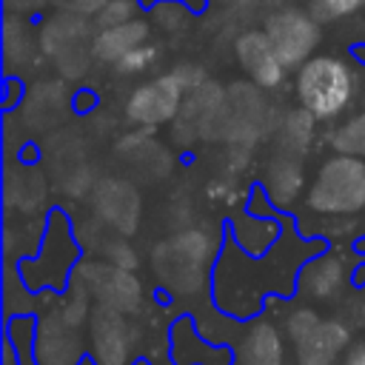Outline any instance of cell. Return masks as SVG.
Here are the masks:
<instances>
[{
    "mask_svg": "<svg viewBox=\"0 0 365 365\" xmlns=\"http://www.w3.org/2000/svg\"><path fill=\"white\" fill-rule=\"evenodd\" d=\"M94 359L97 365H125L128 362V334L125 322L114 308H100L94 314Z\"/></svg>",
    "mask_w": 365,
    "mask_h": 365,
    "instance_id": "cell-7",
    "label": "cell"
},
{
    "mask_svg": "<svg viewBox=\"0 0 365 365\" xmlns=\"http://www.w3.org/2000/svg\"><path fill=\"white\" fill-rule=\"evenodd\" d=\"M345 259L336 257V254H322L317 259H311L305 268H302V277H299V288L314 297V299H328L334 297L342 282H345Z\"/></svg>",
    "mask_w": 365,
    "mask_h": 365,
    "instance_id": "cell-9",
    "label": "cell"
},
{
    "mask_svg": "<svg viewBox=\"0 0 365 365\" xmlns=\"http://www.w3.org/2000/svg\"><path fill=\"white\" fill-rule=\"evenodd\" d=\"M262 31L268 34V40L285 68H297L305 60H311V51L319 40L317 20L299 9H279V11L268 14Z\"/></svg>",
    "mask_w": 365,
    "mask_h": 365,
    "instance_id": "cell-3",
    "label": "cell"
},
{
    "mask_svg": "<svg viewBox=\"0 0 365 365\" xmlns=\"http://www.w3.org/2000/svg\"><path fill=\"white\" fill-rule=\"evenodd\" d=\"M359 325H362V331H365V302H362V308H359Z\"/></svg>",
    "mask_w": 365,
    "mask_h": 365,
    "instance_id": "cell-19",
    "label": "cell"
},
{
    "mask_svg": "<svg viewBox=\"0 0 365 365\" xmlns=\"http://www.w3.org/2000/svg\"><path fill=\"white\" fill-rule=\"evenodd\" d=\"M134 3L131 0H108L100 14H97V26L100 29H108V26H120V23H128L134 20Z\"/></svg>",
    "mask_w": 365,
    "mask_h": 365,
    "instance_id": "cell-14",
    "label": "cell"
},
{
    "mask_svg": "<svg viewBox=\"0 0 365 365\" xmlns=\"http://www.w3.org/2000/svg\"><path fill=\"white\" fill-rule=\"evenodd\" d=\"M351 342V331L339 319H319L308 334L297 336L294 356L297 365H339V356L345 354Z\"/></svg>",
    "mask_w": 365,
    "mask_h": 365,
    "instance_id": "cell-5",
    "label": "cell"
},
{
    "mask_svg": "<svg viewBox=\"0 0 365 365\" xmlns=\"http://www.w3.org/2000/svg\"><path fill=\"white\" fill-rule=\"evenodd\" d=\"M322 317L314 311V308H297V311H291L288 314V319H285V331H288V339L294 342L297 336H302V334H308L317 322H319Z\"/></svg>",
    "mask_w": 365,
    "mask_h": 365,
    "instance_id": "cell-15",
    "label": "cell"
},
{
    "mask_svg": "<svg viewBox=\"0 0 365 365\" xmlns=\"http://www.w3.org/2000/svg\"><path fill=\"white\" fill-rule=\"evenodd\" d=\"M200 351H214L208 342H202V336L197 334V328L188 319H177L174 331H171V354L177 365H217L211 356H202Z\"/></svg>",
    "mask_w": 365,
    "mask_h": 365,
    "instance_id": "cell-12",
    "label": "cell"
},
{
    "mask_svg": "<svg viewBox=\"0 0 365 365\" xmlns=\"http://www.w3.org/2000/svg\"><path fill=\"white\" fill-rule=\"evenodd\" d=\"M319 14L322 17H348L359 9H365V0H319Z\"/></svg>",
    "mask_w": 365,
    "mask_h": 365,
    "instance_id": "cell-17",
    "label": "cell"
},
{
    "mask_svg": "<svg viewBox=\"0 0 365 365\" xmlns=\"http://www.w3.org/2000/svg\"><path fill=\"white\" fill-rule=\"evenodd\" d=\"M339 365H365V342L354 345V348L345 354V359H342Z\"/></svg>",
    "mask_w": 365,
    "mask_h": 365,
    "instance_id": "cell-18",
    "label": "cell"
},
{
    "mask_svg": "<svg viewBox=\"0 0 365 365\" xmlns=\"http://www.w3.org/2000/svg\"><path fill=\"white\" fill-rule=\"evenodd\" d=\"M237 365H282V339L277 328L254 322L237 348Z\"/></svg>",
    "mask_w": 365,
    "mask_h": 365,
    "instance_id": "cell-10",
    "label": "cell"
},
{
    "mask_svg": "<svg viewBox=\"0 0 365 365\" xmlns=\"http://www.w3.org/2000/svg\"><path fill=\"white\" fill-rule=\"evenodd\" d=\"M308 205L319 214H354L365 205V160L351 154L328 157L308 191Z\"/></svg>",
    "mask_w": 365,
    "mask_h": 365,
    "instance_id": "cell-2",
    "label": "cell"
},
{
    "mask_svg": "<svg viewBox=\"0 0 365 365\" xmlns=\"http://www.w3.org/2000/svg\"><path fill=\"white\" fill-rule=\"evenodd\" d=\"M83 354L80 336L66 325V322H54L48 319L46 328L40 325L34 334V359L37 365H60L57 359L63 356L66 365H74Z\"/></svg>",
    "mask_w": 365,
    "mask_h": 365,
    "instance_id": "cell-8",
    "label": "cell"
},
{
    "mask_svg": "<svg viewBox=\"0 0 365 365\" xmlns=\"http://www.w3.org/2000/svg\"><path fill=\"white\" fill-rule=\"evenodd\" d=\"M331 143H334V148L339 154H351V157H362L365 160V111H359L351 120H345L334 131Z\"/></svg>",
    "mask_w": 365,
    "mask_h": 365,
    "instance_id": "cell-13",
    "label": "cell"
},
{
    "mask_svg": "<svg viewBox=\"0 0 365 365\" xmlns=\"http://www.w3.org/2000/svg\"><path fill=\"white\" fill-rule=\"evenodd\" d=\"M182 100V74H163L145 86H140L128 103H125V114L134 123L143 125H160L168 123Z\"/></svg>",
    "mask_w": 365,
    "mask_h": 365,
    "instance_id": "cell-4",
    "label": "cell"
},
{
    "mask_svg": "<svg viewBox=\"0 0 365 365\" xmlns=\"http://www.w3.org/2000/svg\"><path fill=\"white\" fill-rule=\"evenodd\" d=\"M148 37V26L143 20H128L120 26H108L94 37V54L100 60L117 63L123 60L128 51H134L137 46H143Z\"/></svg>",
    "mask_w": 365,
    "mask_h": 365,
    "instance_id": "cell-11",
    "label": "cell"
},
{
    "mask_svg": "<svg viewBox=\"0 0 365 365\" xmlns=\"http://www.w3.org/2000/svg\"><path fill=\"white\" fill-rule=\"evenodd\" d=\"M234 51H237V60L240 66L245 68V74L262 86V88H277L285 77V66L279 60V54L274 51L271 40L265 31H245L237 37L234 43Z\"/></svg>",
    "mask_w": 365,
    "mask_h": 365,
    "instance_id": "cell-6",
    "label": "cell"
},
{
    "mask_svg": "<svg viewBox=\"0 0 365 365\" xmlns=\"http://www.w3.org/2000/svg\"><path fill=\"white\" fill-rule=\"evenodd\" d=\"M294 91L302 111L314 120H334L354 100V74L345 60L317 54L299 66Z\"/></svg>",
    "mask_w": 365,
    "mask_h": 365,
    "instance_id": "cell-1",
    "label": "cell"
},
{
    "mask_svg": "<svg viewBox=\"0 0 365 365\" xmlns=\"http://www.w3.org/2000/svg\"><path fill=\"white\" fill-rule=\"evenodd\" d=\"M151 60H154V48L143 43V46H137L134 51H128L123 60H117L114 66H117L120 71H125V74H128V71H143V68H145Z\"/></svg>",
    "mask_w": 365,
    "mask_h": 365,
    "instance_id": "cell-16",
    "label": "cell"
}]
</instances>
